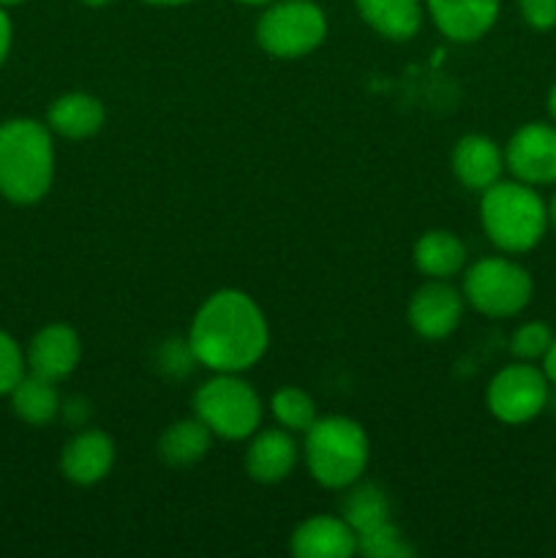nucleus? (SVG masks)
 I'll return each instance as SVG.
<instances>
[{"label": "nucleus", "mask_w": 556, "mask_h": 558, "mask_svg": "<svg viewBox=\"0 0 556 558\" xmlns=\"http://www.w3.org/2000/svg\"><path fill=\"white\" fill-rule=\"evenodd\" d=\"M16 3H22V0H0V5H16Z\"/></svg>", "instance_id": "35"}, {"label": "nucleus", "mask_w": 556, "mask_h": 558, "mask_svg": "<svg viewBox=\"0 0 556 558\" xmlns=\"http://www.w3.org/2000/svg\"><path fill=\"white\" fill-rule=\"evenodd\" d=\"M551 341H554V332H551L548 325H543V322H529V325L516 330V336L510 341V352L518 360H527L529 363V360L545 357Z\"/></svg>", "instance_id": "25"}, {"label": "nucleus", "mask_w": 556, "mask_h": 558, "mask_svg": "<svg viewBox=\"0 0 556 558\" xmlns=\"http://www.w3.org/2000/svg\"><path fill=\"white\" fill-rule=\"evenodd\" d=\"M213 430L202 423L200 417L194 420H180V423L169 425L164 430L161 441H158V456L167 466L185 469L194 466L196 461L205 458V452L210 450Z\"/></svg>", "instance_id": "20"}, {"label": "nucleus", "mask_w": 556, "mask_h": 558, "mask_svg": "<svg viewBox=\"0 0 556 558\" xmlns=\"http://www.w3.org/2000/svg\"><path fill=\"white\" fill-rule=\"evenodd\" d=\"M548 112H551V118L556 120V85L551 87V93H548Z\"/></svg>", "instance_id": "31"}, {"label": "nucleus", "mask_w": 556, "mask_h": 558, "mask_svg": "<svg viewBox=\"0 0 556 558\" xmlns=\"http://www.w3.org/2000/svg\"><path fill=\"white\" fill-rule=\"evenodd\" d=\"M9 47H11V20L3 11V5H0V63H3L5 54H9Z\"/></svg>", "instance_id": "28"}, {"label": "nucleus", "mask_w": 556, "mask_h": 558, "mask_svg": "<svg viewBox=\"0 0 556 558\" xmlns=\"http://www.w3.org/2000/svg\"><path fill=\"white\" fill-rule=\"evenodd\" d=\"M267 322L259 305L240 289L210 294L191 322L189 347L196 363L216 374H240L262 360Z\"/></svg>", "instance_id": "1"}, {"label": "nucleus", "mask_w": 556, "mask_h": 558, "mask_svg": "<svg viewBox=\"0 0 556 558\" xmlns=\"http://www.w3.org/2000/svg\"><path fill=\"white\" fill-rule=\"evenodd\" d=\"M480 221L491 243L505 254H523L543 240L548 207L527 183H499L483 191Z\"/></svg>", "instance_id": "3"}, {"label": "nucleus", "mask_w": 556, "mask_h": 558, "mask_svg": "<svg viewBox=\"0 0 556 558\" xmlns=\"http://www.w3.org/2000/svg\"><path fill=\"white\" fill-rule=\"evenodd\" d=\"M436 31L456 44H472L494 27L499 0H425Z\"/></svg>", "instance_id": "11"}, {"label": "nucleus", "mask_w": 556, "mask_h": 558, "mask_svg": "<svg viewBox=\"0 0 556 558\" xmlns=\"http://www.w3.org/2000/svg\"><path fill=\"white\" fill-rule=\"evenodd\" d=\"M52 385L55 381L41 379L36 374L22 376L20 385L11 390V407H14V412L31 425L52 423L60 412V398Z\"/></svg>", "instance_id": "21"}, {"label": "nucleus", "mask_w": 556, "mask_h": 558, "mask_svg": "<svg viewBox=\"0 0 556 558\" xmlns=\"http://www.w3.org/2000/svg\"><path fill=\"white\" fill-rule=\"evenodd\" d=\"M298 441L292 430L270 428L254 436L245 452V472L256 483H281L298 466Z\"/></svg>", "instance_id": "14"}, {"label": "nucleus", "mask_w": 556, "mask_h": 558, "mask_svg": "<svg viewBox=\"0 0 556 558\" xmlns=\"http://www.w3.org/2000/svg\"><path fill=\"white\" fill-rule=\"evenodd\" d=\"M80 336L69 325H49L38 332L27 349V368L41 379L60 381L80 363Z\"/></svg>", "instance_id": "13"}, {"label": "nucleus", "mask_w": 556, "mask_h": 558, "mask_svg": "<svg viewBox=\"0 0 556 558\" xmlns=\"http://www.w3.org/2000/svg\"><path fill=\"white\" fill-rule=\"evenodd\" d=\"M114 463V445L104 430H80L60 456V472L76 485H96Z\"/></svg>", "instance_id": "15"}, {"label": "nucleus", "mask_w": 556, "mask_h": 558, "mask_svg": "<svg viewBox=\"0 0 556 558\" xmlns=\"http://www.w3.org/2000/svg\"><path fill=\"white\" fill-rule=\"evenodd\" d=\"M505 156L494 140L483 134H467L452 147V172L469 191H485L499 180Z\"/></svg>", "instance_id": "16"}, {"label": "nucleus", "mask_w": 556, "mask_h": 558, "mask_svg": "<svg viewBox=\"0 0 556 558\" xmlns=\"http://www.w3.org/2000/svg\"><path fill=\"white\" fill-rule=\"evenodd\" d=\"M354 5L365 25L390 41H409L423 25L420 0H354Z\"/></svg>", "instance_id": "17"}, {"label": "nucleus", "mask_w": 556, "mask_h": 558, "mask_svg": "<svg viewBox=\"0 0 556 558\" xmlns=\"http://www.w3.org/2000/svg\"><path fill=\"white\" fill-rule=\"evenodd\" d=\"M548 218H551V221H554V227H556V194H554V199H551V210H548Z\"/></svg>", "instance_id": "34"}, {"label": "nucleus", "mask_w": 556, "mask_h": 558, "mask_svg": "<svg viewBox=\"0 0 556 558\" xmlns=\"http://www.w3.org/2000/svg\"><path fill=\"white\" fill-rule=\"evenodd\" d=\"M343 521L354 529V534L371 532L390 521V501L385 490L374 483L354 485L343 499Z\"/></svg>", "instance_id": "22"}, {"label": "nucleus", "mask_w": 556, "mask_h": 558, "mask_svg": "<svg viewBox=\"0 0 556 558\" xmlns=\"http://www.w3.org/2000/svg\"><path fill=\"white\" fill-rule=\"evenodd\" d=\"M543 371H545V376H548V379L556 385V338H554V341H551L548 352H545V357H543Z\"/></svg>", "instance_id": "29"}, {"label": "nucleus", "mask_w": 556, "mask_h": 558, "mask_svg": "<svg viewBox=\"0 0 556 558\" xmlns=\"http://www.w3.org/2000/svg\"><path fill=\"white\" fill-rule=\"evenodd\" d=\"M527 25L534 31H551L556 27V0H518Z\"/></svg>", "instance_id": "27"}, {"label": "nucleus", "mask_w": 556, "mask_h": 558, "mask_svg": "<svg viewBox=\"0 0 556 558\" xmlns=\"http://www.w3.org/2000/svg\"><path fill=\"white\" fill-rule=\"evenodd\" d=\"M22 376H25V357L14 338L0 330V396L14 390Z\"/></svg>", "instance_id": "26"}, {"label": "nucleus", "mask_w": 556, "mask_h": 558, "mask_svg": "<svg viewBox=\"0 0 556 558\" xmlns=\"http://www.w3.org/2000/svg\"><path fill=\"white\" fill-rule=\"evenodd\" d=\"M325 36L327 16L311 0H276L256 22V41L273 58H305Z\"/></svg>", "instance_id": "6"}, {"label": "nucleus", "mask_w": 556, "mask_h": 558, "mask_svg": "<svg viewBox=\"0 0 556 558\" xmlns=\"http://www.w3.org/2000/svg\"><path fill=\"white\" fill-rule=\"evenodd\" d=\"M82 3H85V5H93V9H101V5L112 3V0H82Z\"/></svg>", "instance_id": "32"}, {"label": "nucleus", "mask_w": 556, "mask_h": 558, "mask_svg": "<svg viewBox=\"0 0 556 558\" xmlns=\"http://www.w3.org/2000/svg\"><path fill=\"white\" fill-rule=\"evenodd\" d=\"M194 412L213 436L227 441L249 439L262 423V401L238 374H218L196 390Z\"/></svg>", "instance_id": "5"}, {"label": "nucleus", "mask_w": 556, "mask_h": 558, "mask_svg": "<svg viewBox=\"0 0 556 558\" xmlns=\"http://www.w3.org/2000/svg\"><path fill=\"white\" fill-rule=\"evenodd\" d=\"M463 298L478 314L505 319L521 314L532 300V278L521 265L501 256L474 262L463 276Z\"/></svg>", "instance_id": "7"}, {"label": "nucleus", "mask_w": 556, "mask_h": 558, "mask_svg": "<svg viewBox=\"0 0 556 558\" xmlns=\"http://www.w3.org/2000/svg\"><path fill=\"white\" fill-rule=\"evenodd\" d=\"M240 3H245V5H270V3H276V0H240Z\"/></svg>", "instance_id": "33"}, {"label": "nucleus", "mask_w": 556, "mask_h": 558, "mask_svg": "<svg viewBox=\"0 0 556 558\" xmlns=\"http://www.w3.org/2000/svg\"><path fill=\"white\" fill-rule=\"evenodd\" d=\"M358 554L368 558H407L414 554V548L403 539L401 529L387 521L371 532L358 534Z\"/></svg>", "instance_id": "24"}, {"label": "nucleus", "mask_w": 556, "mask_h": 558, "mask_svg": "<svg viewBox=\"0 0 556 558\" xmlns=\"http://www.w3.org/2000/svg\"><path fill=\"white\" fill-rule=\"evenodd\" d=\"M289 548L298 558H349L358 554V534L343 518L314 515L294 529Z\"/></svg>", "instance_id": "12"}, {"label": "nucleus", "mask_w": 556, "mask_h": 558, "mask_svg": "<svg viewBox=\"0 0 556 558\" xmlns=\"http://www.w3.org/2000/svg\"><path fill=\"white\" fill-rule=\"evenodd\" d=\"M55 178L52 136L36 120L0 125V194L16 205H33Z\"/></svg>", "instance_id": "2"}, {"label": "nucleus", "mask_w": 556, "mask_h": 558, "mask_svg": "<svg viewBox=\"0 0 556 558\" xmlns=\"http://www.w3.org/2000/svg\"><path fill=\"white\" fill-rule=\"evenodd\" d=\"M303 456L316 483L333 490L352 488L368 466V436L349 417H316L305 430Z\"/></svg>", "instance_id": "4"}, {"label": "nucleus", "mask_w": 556, "mask_h": 558, "mask_svg": "<svg viewBox=\"0 0 556 558\" xmlns=\"http://www.w3.org/2000/svg\"><path fill=\"white\" fill-rule=\"evenodd\" d=\"M463 262H467V248L456 234L445 232V229L425 232L414 245V265L428 278L447 281L456 272H461Z\"/></svg>", "instance_id": "19"}, {"label": "nucleus", "mask_w": 556, "mask_h": 558, "mask_svg": "<svg viewBox=\"0 0 556 558\" xmlns=\"http://www.w3.org/2000/svg\"><path fill=\"white\" fill-rule=\"evenodd\" d=\"M145 3H150V5H183V3H191V0H145Z\"/></svg>", "instance_id": "30"}, {"label": "nucleus", "mask_w": 556, "mask_h": 558, "mask_svg": "<svg viewBox=\"0 0 556 558\" xmlns=\"http://www.w3.org/2000/svg\"><path fill=\"white\" fill-rule=\"evenodd\" d=\"M505 163L527 185L556 183V125H521L507 142Z\"/></svg>", "instance_id": "9"}, {"label": "nucleus", "mask_w": 556, "mask_h": 558, "mask_svg": "<svg viewBox=\"0 0 556 558\" xmlns=\"http://www.w3.org/2000/svg\"><path fill=\"white\" fill-rule=\"evenodd\" d=\"M270 409L273 417L278 420V425L292 434H305L311 425L316 423V403L314 398L309 396L300 387H281L276 396L270 398Z\"/></svg>", "instance_id": "23"}, {"label": "nucleus", "mask_w": 556, "mask_h": 558, "mask_svg": "<svg viewBox=\"0 0 556 558\" xmlns=\"http://www.w3.org/2000/svg\"><path fill=\"white\" fill-rule=\"evenodd\" d=\"M104 104L90 93H65L49 107L47 123L55 134L65 140H87L104 125Z\"/></svg>", "instance_id": "18"}, {"label": "nucleus", "mask_w": 556, "mask_h": 558, "mask_svg": "<svg viewBox=\"0 0 556 558\" xmlns=\"http://www.w3.org/2000/svg\"><path fill=\"white\" fill-rule=\"evenodd\" d=\"M463 314V298L447 281L431 278L414 292L409 303V325L425 341H442L458 327Z\"/></svg>", "instance_id": "10"}, {"label": "nucleus", "mask_w": 556, "mask_h": 558, "mask_svg": "<svg viewBox=\"0 0 556 558\" xmlns=\"http://www.w3.org/2000/svg\"><path fill=\"white\" fill-rule=\"evenodd\" d=\"M491 414L507 425H521L537 417L548 401V376L529 363L501 368L488 385Z\"/></svg>", "instance_id": "8"}]
</instances>
